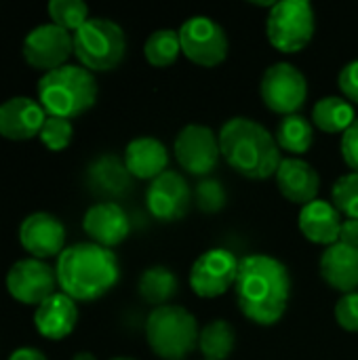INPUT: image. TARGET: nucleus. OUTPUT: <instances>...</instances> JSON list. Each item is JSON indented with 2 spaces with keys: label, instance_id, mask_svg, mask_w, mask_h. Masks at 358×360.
<instances>
[{
  "label": "nucleus",
  "instance_id": "f257e3e1",
  "mask_svg": "<svg viewBox=\"0 0 358 360\" xmlns=\"http://www.w3.org/2000/svg\"><path fill=\"white\" fill-rule=\"evenodd\" d=\"M234 293L245 319L262 327H272L283 319L289 306V270L276 257L264 253L245 255L238 264Z\"/></svg>",
  "mask_w": 358,
  "mask_h": 360
},
{
  "label": "nucleus",
  "instance_id": "f03ea898",
  "mask_svg": "<svg viewBox=\"0 0 358 360\" xmlns=\"http://www.w3.org/2000/svg\"><path fill=\"white\" fill-rule=\"evenodd\" d=\"M55 274L61 293L74 302H95L116 287L120 266L112 249L95 243H76L61 251Z\"/></svg>",
  "mask_w": 358,
  "mask_h": 360
},
{
  "label": "nucleus",
  "instance_id": "7ed1b4c3",
  "mask_svg": "<svg viewBox=\"0 0 358 360\" xmlns=\"http://www.w3.org/2000/svg\"><path fill=\"white\" fill-rule=\"evenodd\" d=\"M224 160L243 177L266 179L281 167V148L276 137L260 122L247 116H234L217 133Z\"/></svg>",
  "mask_w": 358,
  "mask_h": 360
},
{
  "label": "nucleus",
  "instance_id": "20e7f679",
  "mask_svg": "<svg viewBox=\"0 0 358 360\" xmlns=\"http://www.w3.org/2000/svg\"><path fill=\"white\" fill-rule=\"evenodd\" d=\"M97 91L95 74L74 63L51 70L38 80V101L46 116L68 120L91 110L97 101Z\"/></svg>",
  "mask_w": 358,
  "mask_h": 360
},
{
  "label": "nucleus",
  "instance_id": "39448f33",
  "mask_svg": "<svg viewBox=\"0 0 358 360\" xmlns=\"http://www.w3.org/2000/svg\"><path fill=\"white\" fill-rule=\"evenodd\" d=\"M198 323L184 306L154 308L146 321V340L162 360H186L198 348Z\"/></svg>",
  "mask_w": 358,
  "mask_h": 360
},
{
  "label": "nucleus",
  "instance_id": "423d86ee",
  "mask_svg": "<svg viewBox=\"0 0 358 360\" xmlns=\"http://www.w3.org/2000/svg\"><path fill=\"white\" fill-rule=\"evenodd\" d=\"M74 55L89 72H110L127 53L124 30L108 17H91L74 34Z\"/></svg>",
  "mask_w": 358,
  "mask_h": 360
},
{
  "label": "nucleus",
  "instance_id": "0eeeda50",
  "mask_svg": "<svg viewBox=\"0 0 358 360\" xmlns=\"http://www.w3.org/2000/svg\"><path fill=\"white\" fill-rule=\"evenodd\" d=\"M314 8L308 0H281L270 8L266 34L281 53H300L314 36Z\"/></svg>",
  "mask_w": 358,
  "mask_h": 360
},
{
  "label": "nucleus",
  "instance_id": "6e6552de",
  "mask_svg": "<svg viewBox=\"0 0 358 360\" xmlns=\"http://www.w3.org/2000/svg\"><path fill=\"white\" fill-rule=\"evenodd\" d=\"M181 53L200 68H215L228 55L226 30L207 15H194L179 27Z\"/></svg>",
  "mask_w": 358,
  "mask_h": 360
},
{
  "label": "nucleus",
  "instance_id": "1a4fd4ad",
  "mask_svg": "<svg viewBox=\"0 0 358 360\" xmlns=\"http://www.w3.org/2000/svg\"><path fill=\"white\" fill-rule=\"evenodd\" d=\"M260 93L268 110L283 116L298 114L308 97V80L293 63L279 61L264 72Z\"/></svg>",
  "mask_w": 358,
  "mask_h": 360
},
{
  "label": "nucleus",
  "instance_id": "9d476101",
  "mask_svg": "<svg viewBox=\"0 0 358 360\" xmlns=\"http://www.w3.org/2000/svg\"><path fill=\"white\" fill-rule=\"evenodd\" d=\"M21 55L27 65L46 74L65 65L70 55H74V36L55 23H40L25 34Z\"/></svg>",
  "mask_w": 358,
  "mask_h": 360
},
{
  "label": "nucleus",
  "instance_id": "9b49d317",
  "mask_svg": "<svg viewBox=\"0 0 358 360\" xmlns=\"http://www.w3.org/2000/svg\"><path fill=\"white\" fill-rule=\"evenodd\" d=\"M8 295L25 306H40L44 300H49L57 285L55 268H51L46 262L36 257H25L15 262L4 278Z\"/></svg>",
  "mask_w": 358,
  "mask_h": 360
},
{
  "label": "nucleus",
  "instance_id": "f8f14e48",
  "mask_svg": "<svg viewBox=\"0 0 358 360\" xmlns=\"http://www.w3.org/2000/svg\"><path fill=\"white\" fill-rule=\"evenodd\" d=\"M175 158L184 171L196 177L209 175L222 156L219 150V137L205 124H188L184 127L173 146Z\"/></svg>",
  "mask_w": 358,
  "mask_h": 360
},
{
  "label": "nucleus",
  "instance_id": "ddd939ff",
  "mask_svg": "<svg viewBox=\"0 0 358 360\" xmlns=\"http://www.w3.org/2000/svg\"><path fill=\"white\" fill-rule=\"evenodd\" d=\"M241 259L228 249L205 251L190 270V287L198 297H219L234 287Z\"/></svg>",
  "mask_w": 358,
  "mask_h": 360
},
{
  "label": "nucleus",
  "instance_id": "4468645a",
  "mask_svg": "<svg viewBox=\"0 0 358 360\" xmlns=\"http://www.w3.org/2000/svg\"><path fill=\"white\" fill-rule=\"evenodd\" d=\"M146 205L158 221H177L192 205V190L177 171H165L150 181Z\"/></svg>",
  "mask_w": 358,
  "mask_h": 360
},
{
  "label": "nucleus",
  "instance_id": "2eb2a0df",
  "mask_svg": "<svg viewBox=\"0 0 358 360\" xmlns=\"http://www.w3.org/2000/svg\"><path fill=\"white\" fill-rule=\"evenodd\" d=\"M19 243L36 259L59 257L65 249V228L59 217L46 211L27 215L19 226Z\"/></svg>",
  "mask_w": 358,
  "mask_h": 360
},
{
  "label": "nucleus",
  "instance_id": "dca6fc26",
  "mask_svg": "<svg viewBox=\"0 0 358 360\" xmlns=\"http://www.w3.org/2000/svg\"><path fill=\"white\" fill-rule=\"evenodd\" d=\"M46 112L40 101L17 95L0 103V137L11 141H27L40 135Z\"/></svg>",
  "mask_w": 358,
  "mask_h": 360
},
{
  "label": "nucleus",
  "instance_id": "f3484780",
  "mask_svg": "<svg viewBox=\"0 0 358 360\" xmlns=\"http://www.w3.org/2000/svg\"><path fill=\"white\" fill-rule=\"evenodd\" d=\"M82 228L91 243L101 245L106 249H112L120 245L129 232H131V221L124 209L116 202H97L93 205L84 217H82Z\"/></svg>",
  "mask_w": 358,
  "mask_h": 360
},
{
  "label": "nucleus",
  "instance_id": "a211bd4d",
  "mask_svg": "<svg viewBox=\"0 0 358 360\" xmlns=\"http://www.w3.org/2000/svg\"><path fill=\"white\" fill-rule=\"evenodd\" d=\"M76 323H78V306L72 297H68L61 291L53 293L49 300L36 306L34 312L36 331L51 342L65 340L76 329Z\"/></svg>",
  "mask_w": 358,
  "mask_h": 360
},
{
  "label": "nucleus",
  "instance_id": "6ab92c4d",
  "mask_svg": "<svg viewBox=\"0 0 358 360\" xmlns=\"http://www.w3.org/2000/svg\"><path fill=\"white\" fill-rule=\"evenodd\" d=\"M276 186L281 194L295 205H308L317 200L321 190V177L317 169L302 158H283L276 171Z\"/></svg>",
  "mask_w": 358,
  "mask_h": 360
},
{
  "label": "nucleus",
  "instance_id": "aec40b11",
  "mask_svg": "<svg viewBox=\"0 0 358 360\" xmlns=\"http://www.w3.org/2000/svg\"><path fill=\"white\" fill-rule=\"evenodd\" d=\"M319 266L323 281L331 289L344 295L354 293L358 289V247L335 243L325 249Z\"/></svg>",
  "mask_w": 358,
  "mask_h": 360
},
{
  "label": "nucleus",
  "instance_id": "412c9836",
  "mask_svg": "<svg viewBox=\"0 0 358 360\" xmlns=\"http://www.w3.org/2000/svg\"><path fill=\"white\" fill-rule=\"evenodd\" d=\"M340 228L342 213L335 209L333 202L317 198L304 205L300 211V230L314 245H335L340 240Z\"/></svg>",
  "mask_w": 358,
  "mask_h": 360
},
{
  "label": "nucleus",
  "instance_id": "4be33fe9",
  "mask_svg": "<svg viewBox=\"0 0 358 360\" xmlns=\"http://www.w3.org/2000/svg\"><path fill=\"white\" fill-rule=\"evenodd\" d=\"M122 160L133 177L152 181L167 171L169 152L156 137H135L127 143Z\"/></svg>",
  "mask_w": 358,
  "mask_h": 360
},
{
  "label": "nucleus",
  "instance_id": "5701e85b",
  "mask_svg": "<svg viewBox=\"0 0 358 360\" xmlns=\"http://www.w3.org/2000/svg\"><path fill=\"white\" fill-rule=\"evenodd\" d=\"M131 179L133 175L129 173L124 160L114 154H103L89 167V184L97 194L103 196H122L129 192Z\"/></svg>",
  "mask_w": 358,
  "mask_h": 360
},
{
  "label": "nucleus",
  "instance_id": "b1692460",
  "mask_svg": "<svg viewBox=\"0 0 358 360\" xmlns=\"http://www.w3.org/2000/svg\"><path fill=\"white\" fill-rule=\"evenodd\" d=\"M312 122L325 133H346L357 122V112L346 97L329 95L314 103Z\"/></svg>",
  "mask_w": 358,
  "mask_h": 360
},
{
  "label": "nucleus",
  "instance_id": "393cba45",
  "mask_svg": "<svg viewBox=\"0 0 358 360\" xmlns=\"http://www.w3.org/2000/svg\"><path fill=\"white\" fill-rule=\"evenodd\" d=\"M137 291L146 304L160 308V306H169V302L177 295L179 283H177V276L169 268L150 266L141 272Z\"/></svg>",
  "mask_w": 358,
  "mask_h": 360
},
{
  "label": "nucleus",
  "instance_id": "a878e982",
  "mask_svg": "<svg viewBox=\"0 0 358 360\" xmlns=\"http://www.w3.org/2000/svg\"><path fill=\"white\" fill-rule=\"evenodd\" d=\"M276 143L279 148L287 150L289 154L302 156L312 148L314 141V129L312 122L302 114H289L285 116L276 127Z\"/></svg>",
  "mask_w": 358,
  "mask_h": 360
},
{
  "label": "nucleus",
  "instance_id": "bb28decb",
  "mask_svg": "<svg viewBox=\"0 0 358 360\" xmlns=\"http://www.w3.org/2000/svg\"><path fill=\"white\" fill-rule=\"evenodd\" d=\"M236 346L234 327L228 321L215 319L200 329L198 335V350L205 360H226Z\"/></svg>",
  "mask_w": 358,
  "mask_h": 360
},
{
  "label": "nucleus",
  "instance_id": "cd10ccee",
  "mask_svg": "<svg viewBox=\"0 0 358 360\" xmlns=\"http://www.w3.org/2000/svg\"><path fill=\"white\" fill-rule=\"evenodd\" d=\"M179 53H181L179 32L169 27L152 32L143 44V55L148 63L154 68H169L171 63L177 61Z\"/></svg>",
  "mask_w": 358,
  "mask_h": 360
},
{
  "label": "nucleus",
  "instance_id": "c85d7f7f",
  "mask_svg": "<svg viewBox=\"0 0 358 360\" xmlns=\"http://www.w3.org/2000/svg\"><path fill=\"white\" fill-rule=\"evenodd\" d=\"M46 11H49L51 23L68 30L70 34L80 30L91 19L89 6L82 0H51Z\"/></svg>",
  "mask_w": 358,
  "mask_h": 360
},
{
  "label": "nucleus",
  "instance_id": "c756f323",
  "mask_svg": "<svg viewBox=\"0 0 358 360\" xmlns=\"http://www.w3.org/2000/svg\"><path fill=\"white\" fill-rule=\"evenodd\" d=\"M333 205L348 219H358V173L342 175L331 190Z\"/></svg>",
  "mask_w": 358,
  "mask_h": 360
},
{
  "label": "nucleus",
  "instance_id": "7c9ffc66",
  "mask_svg": "<svg viewBox=\"0 0 358 360\" xmlns=\"http://www.w3.org/2000/svg\"><path fill=\"white\" fill-rule=\"evenodd\" d=\"M74 135V127L72 120L68 118H59V116H46L38 139L42 141V146L51 152H61L70 146Z\"/></svg>",
  "mask_w": 358,
  "mask_h": 360
},
{
  "label": "nucleus",
  "instance_id": "2f4dec72",
  "mask_svg": "<svg viewBox=\"0 0 358 360\" xmlns=\"http://www.w3.org/2000/svg\"><path fill=\"white\" fill-rule=\"evenodd\" d=\"M196 207L205 213H217L226 207V190L217 179H203L194 190Z\"/></svg>",
  "mask_w": 358,
  "mask_h": 360
},
{
  "label": "nucleus",
  "instance_id": "473e14b6",
  "mask_svg": "<svg viewBox=\"0 0 358 360\" xmlns=\"http://www.w3.org/2000/svg\"><path fill=\"white\" fill-rule=\"evenodd\" d=\"M335 321L346 331H358V291L346 293L338 300Z\"/></svg>",
  "mask_w": 358,
  "mask_h": 360
},
{
  "label": "nucleus",
  "instance_id": "72a5a7b5",
  "mask_svg": "<svg viewBox=\"0 0 358 360\" xmlns=\"http://www.w3.org/2000/svg\"><path fill=\"white\" fill-rule=\"evenodd\" d=\"M338 84L344 93V97L352 103H358V59L346 63L338 76Z\"/></svg>",
  "mask_w": 358,
  "mask_h": 360
},
{
  "label": "nucleus",
  "instance_id": "f704fd0d",
  "mask_svg": "<svg viewBox=\"0 0 358 360\" xmlns=\"http://www.w3.org/2000/svg\"><path fill=\"white\" fill-rule=\"evenodd\" d=\"M340 150H342V156H344L346 165H348L354 173H358V118L357 122H354L346 133H342Z\"/></svg>",
  "mask_w": 358,
  "mask_h": 360
},
{
  "label": "nucleus",
  "instance_id": "c9c22d12",
  "mask_svg": "<svg viewBox=\"0 0 358 360\" xmlns=\"http://www.w3.org/2000/svg\"><path fill=\"white\" fill-rule=\"evenodd\" d=\"M348 247H358V219H344L340 228V240Z\"/></svg>",
  "mask_w": 358,
  "mask_h": 360
},
{
  "label": "nucleus",
  "instance_id": "e433bc0d",
  "mask_svg": "<svg viewBox=\"0 0 358 360\" xmlns=\"http://www.w3.org/2000/svg\"><path fill=\"white\" fill-rule=\"evenodd\" d=\"M6 360H49L38 348H32V346H23V348H17L11 356Z\"/></svg>",
  "mask_w": 358,
  "mask_h": 360
},
{
  "label": "nucleus",
  "instance_id": "4c0bfd02",
  "mask_svg": "<svg viewBox=\"0 0 358 360\" xmlns=\"http://www.w3.org/2000/svg\"><path fill=\"white\" fill-rule=\"evenodd\" d=\"M72 360H97L95 359V354H91V352H76Z\"/></svg>",
  "mask_w": 358,
  "mask_h": 360
},
{
  "label": "nucleus",
  "instance_id": "58836bf2",
  "mask_svg": "<svg viewBox=\"0 0 358 360\" xmlns=\"http://www.w3.org/2000/svg\"><path fill=\"white\" fill-rule=\"evenodd\" d=\"M112 360H135V359H127V356H120V359H112Z\"/></svg>",
  "mask_w": 358,
  "mask_h": 360
}]
</instances>
